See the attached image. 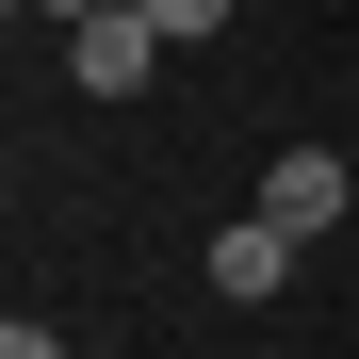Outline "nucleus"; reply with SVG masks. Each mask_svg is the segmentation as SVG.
<instances>
[{
	"label": "nucleus",
	"mask_w": 359,
	"mask_h": 359,
	"mask_svg": "<svg viewBox=\"0 0 359 359\" xmlns=\"http://www.w3.org/2000/svg\"><path fill=\"white\" fill-rule=\"evenodd\" d=\"M147 66H163V33L131 17V0H114V17H82V33H66V82H82V98H147Z\"/></svg>",
	"instance_id": "nucleus-1"
},
{
	"label": "nucleus",
	"mask_w": 359,
	"mask_h": 359,
	"mask_svg": "<svg viewBox=\"0 0 359 359\" xmlns=\"http://www.w3.org/2000/svg\"><path fill=\"white\" fill-rule=\"evenodd\" d=\"M343 196H359L343 147H278V163H262V212L294 229V245H311V229H343Z\"/></svg>",
	"instance_id": "nucleus-2"
},
{
	"label": "nucleus",
	"mask_w": 359,
	"mask_h": 359,
	"mask_svg": "<svg viewBox=\"0 0 359 359\" xmlns=\"http://www.w3.org/2000/svg\"><path fill=\"white\" fill-rule=\"evenodd\" d=\"M278 278H294V229H278V212H245V229H212V294H229V311H262Z\"/></svg>",
	"instance_id": "nucleus-3"
},
{
	"label": "nucleus",
	"mask_w": 359,
	"mask_h": 359,
	"mask_svg": "<svg viewBox=\"0 0 359 359\" xmlns=\"http://www.w3.org/2000/svg\"><path fill=\"white\" fill-rule=\"evenodd\" d=\"M131 17H147L163 49H196V33H229V0H131Z\"/></svg>",
	"instance_id": "nucleus-4"
},
{
	"label": "nucleus",
	"mask_w": 359,
	"mask_h": 359,
	"mask_svg": "<svg viewBox=\"0 0 359 359\" xmlns=\"http://www.w3.org/2000/svg\"><path fill=\"white\" fill-rule=\"evenodd\" d=\"M17 17H49V33H82V17H114V0H17Z\"/></svg>",
	"instance_id": "nucleus-5"
},
{
	"label": "nucleus",
	"mask_w": 359,
	"mask_h": 359,
	"mask_svg": "<svg viewBox=\"0 0 359 359\" xmlns=\"http://www.w3.org/2000/svg\"><path fill=\"white\" fill-rule=\"evenodd\" d=\"M0 359H66V343H49V327H33V311H17V327H0Z\"/></svg>",
	"instance_id": "nucleus-6"
}]
</instances>
